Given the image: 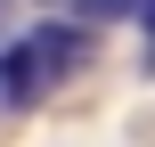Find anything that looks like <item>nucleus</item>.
<instances>
[{
	"label": "nucleus",
	"mask_w": 155,
	"mask_h": 147,
	"mask_svg": "<svg viewBox=\"0 0 155 147\" xmlns=\"http://www.w3.org/2000/svg\"><path fill=\"white\" fill-rule=\"evenodd\" d=\"M90 49H98L90 16H41L33 33H16V41L0 49V98H8L16 115L49 106V98H57V90L90 65Z\"/></svg>",
	"instance_id": "f257e3e1"
},
{
	"label": "nucleus",
	"mask_w": 155,
	"mask_h": 147,
	"mask_svg": "<svg viewBox=\"0 0 155 147\" xmlns=\"http://www.w3.org/2000/svg\"><path fill=\"white\" fill-rule=\"evenodd\" d=\"M123 8H139V0H82V16H123Z\"/></svg>",
	"instance_id": "f03ea898"
},
{
	"label": "nucleus",
	"mask_w": 155,
	"mask_h": 147,
	"mask_svg": "<svg viewBox=\"0 0 155 147\" xmlns=\"http://www.w3.org/2000/svg\"><path fill=\"white\" fill-rule=\"evenodd\" d=\"M139 25H147V74H155V0H139Z\"/></svg>",
	"instance_id": "7ed1b4c3"
},
{
	"label": "nucleus",
	"mask_w": 155,
	"mask_h": 147,
	"mask_svg": "<svg viewBox=\"0 0 155 147\" xmlns=\"http://www.w3.org/2000/svg\"><path fill=\"white\" fill-rule=\"evenodd\" d=\"M0 33H8V0H0Z\"/></svg>",
	"instance_id": "20e7f679"
}]
</instances>
